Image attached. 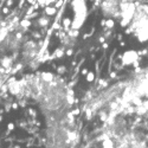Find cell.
<instances>
[{"instance_id":"cell-7","label":"cell","mask_w":148,"mask_h":148,"mask_svg":"<svg viewBox=\"0 0 148 148\" xmlns=\"http://www.w3.org/2000/svg\"><path fill=\"white\" fill-rule=\"evenodd\" d=\"M49 18L47 17H42V18H39V20H38V25L39 26H43V27H45V26H47V24H49Z\"/></svg>"},{"instance_id":"cell-5","label":"cell","mask_w":148,"mask_h":148,"mask_svg":"<svg viewBox=\"0 0 148 148\" xmlns=\"http://www.w3.org/2000/svg\"><path fill=\"white\" fill-rule=\"evenodd\" d=\"M102 147H103V148H114V142H113V140L109 139V138L104 139L103 142H102Z\"/></svg>"},{"instance_id":"cell-22","label":"cell","mask_w":148,"mask_h":148,"mask_svg":"<svg viewBox=\"0 0 148 148\" xmlns=\"http://www.w3.org/2000/svg\"><path fill=\"white\" fill-rule=\"evenodd\" d=\"M66 55H68V56H71V55H72V50H68V51H66Z\"/></svg>"},{"instance_id":"cell-19","label":"cell","mask_w":148,"mask_h":148,"mask_svg":"<svg viewBox=\"0 0 148 148\" xmlns=\"http://www.w3.org/2000/svg\"><path fill=\"white\" fill-rule=\"evenodd\" d=\"M142 104H143V106H145V107H146V109H147V110H148V101H145V102H143V103H142Z\"/></svg>"},{"instance_id":"cell-3","label":"cell","mask_w":148,"mask_h":148,"mask_svg":"<svg viewBox=\"0 0 148 148\" xmlns=\"http://www.w3.org/2000/svg\"><path fill=\"white\" fill-rule=\"evenodd\" d=\"M139 58V52L134 51V50H129V51H126L122 56V64L123 65H132L134 62H136Z\"/></svg>"},{"instance_id":"cell-12","label":"cell","mask_w":148,"mask_h":148,"mask_svg":"<svg viewBox=\"0 0 148 148\" xmlns=\"http://www.w3.org/2000/svg\"><path fill=\"white\" fill-rule=\"evenodd\" d=\"M46 14H49V16H51V14H53L55 13V12H56V10L55 8H50V7H47L46 10Z\"/></svg>"},{"instance_id":"cell-17","label":"cell","mask_w":148,"mask_h":148,"mask_svg":"<svg viewBox=\"0 0 148 148\" xmlns=\"http://www.w3.org/2000/svg\"><path fill=\"white\" fill-rule=\"evenodd\" d=\"M134 112H135V108H133V107H129V108H128V113L132 114V113H134Z\"/></svg>"},{"instance_id":"cell-13","label":"cell","mask_w":148,"mask_h":148,"mask_svg":"<svg viewBox=\"0 0 148 148\" xmlns=\"http://www.w3.org/2000/svg\"><path fill=\"white\" fill-rule=\"evenodd\" d=\"M76 139V134L75 133H69V140H75Z\"/></svg>"},{"instance_id":"cell-6","label":"cell","mask_w":148,"mask_h":148,"mask_svg":"<svg viewBox=\"0 0 148 148\" xmlns=\"http://www.w3.org/2000/svg\"><path fill=\"white\" fill-rule=\"evenodd\" d=\"M135 112H136L139 115H143V114H146V112H148V110L146 109V107L143 104H141V106H138L135 108Z\"/></svg>"},{"instance_id":"cell-4","label":"cell","mask_w":148,"mask_h":148,"mask_svg":"<svg viewBox=\"0 0 148 148\" xmlns=\"http://www.w3.org/2000/svg\"><path fill=\"white\" fill-rule=\"evenodd\" d=\"M42 79L46 83H51L53 81V73L51 72H42Z\"/></svg>"},{"instance_id":"cell-18","label":"cell","mask_w":148,"mask_h":148,"mask_svg":"<svg viewBox=\"0 0 148 148\" xmlns=\"http://www.w3.org/2000/svg\"><path fill=\"white\" fill-rule=\"evenodd\" d=\"M88 72H89V71H88L87 69H83V70H82V75H84V76H85V75H87Z\"/></svg>"},{"instance_id":"cell-10","label":"cell","mask_w":148,"mask_h":148,"mask_svg":"<svg viewBox=\"0 0 148 148\" xmlns=\"http://www.w3.org/2000/svg\"><path fill=\"white\" fill-rule=\"evenodd\" d=\"M66 100H68V103L69 104H73V103H75V98H73V96L71 94H68Z\"/></svg>"},{"instance_id":"cell-15","label":"cell","mask_w":148,"mask_h":148,"mask_svg":"<svg viewBox=\"0 0 148 148\" xmlns=\"http://www.w3.org/2000/svg\"><path fill=\"white\" fill-rule=\"evenodd\" d=\"M107 26H108V27H113V26H114V21H113V20H108V21H107Z\"/></svg>"},{"instance_id":"cell-2","label":"cell","mask_w":148,"mask_h":148,"mask_svg":"<svg viewBox=\"0 0 148 148\" xmlns=\"http://www.w3.org/2000/svg\"><path fill=\"white\" fill-rule=\"evenodd\" d=\"M120 6L121 5L119 4V0H103L101 8L106 17L112 18V17H119L121 14Z\"/></svg>"},{"instance_id":"cell-9","label":"cell","mask_w":148,"mask_h":148,"mask_svg":"<svg viewBox=\"0 0 148 148\" xmlns=\"http://www.w3.org/2000/svg\"><path fill=\"white\" fill-rule=\"evenodd\" d=\"M133 103L138 107V106H141L143 102L141 101V98H140V97H134V98H133Z\"/></svg>"},{"instance_id":"cell-8","label":"cell","mask_w":148,"mask_h":148,"mask_svg":"<svg viewBox=\"0 0 148 148\" xmlns=\"http://www.w3.org/2000/svg\"><path fill=\"white\" fill-rule=\"evenodd\" d=\"M85 79H87V82H88V83H92V82L95 81V73H94L92 71L88 72L87 75H85Z\"/></svg>"},{"instance_id":"cell-11","label":"cell","mask_w":148,"mask_h":148,"mask_svg":"<svg viewBox=\"0 0 148 148\" xmlns=\"http://www.w3.org/2000/svg\"><path fill=\"white\" fill-rule=\"evenodd\" d=\"M63 55H64V51L60 50V49H57L56 52H55V56H56V57H62Z\"/></svg>"},{"instance_id":"cell-21","label":"cell","mask_w":148,"mask_h":148,"mask_svg":"<svg viewBox=\"0 0 148 148\" xmlns=\"http://www.w3.org/2000/svg\"><path fill=\"white\" fill-rule=\"evenodd\" d=\"M110 77H112V78H115V77H116V72H112V75H110Z\"/></svg>"},{"instance_id":"cell-1","label":"cell","mask_w":148,"mask_h":148,"mask_svg":"<svg viewBox=\"0 0 148 148\" xmlns=\"http://www.w3.org/2000/svg\"><path fill=\"white\" fill-rule=\"evenodd\" d=\"M73 11V20L71 21L72 30H79L88 16V7L85 0H72L71 3Z\"/></svg>"},{"instance_id":"cell-20","label":"cell","mask_w":148,"mask_h":148,"mask_svg":"<svg viewBox=\"0 0 148 148\" xmlns=\"http://www.w3.org/2000/svg\"><path fill=\"white\" fill-rule=\"evenodd\" d=\"M45 1V4H51L52 1H55V0H44Z\"/></svg>"},{"instance_id":"cell-14","label":"cell","mask_w":148,"mask_h":148,"mask_svg":"<svg viewBox=\"0 0 148 148\" xmlns=\"http://www.w3.org/2000/svg\"><path fill=\"white\" fill-rule=\"evenodd\" d=\"M57 71H58L59 75H62V73H64V72H65V68H64V66H59Z\"/></svg>"},{"instance_id":"cell-16","label":"cell","mask_w":148,"mask_h":148,"mask_svg":"<svg viewBox=\"0 0 148 148\" xmlns=\"http://www.w3.org/2000/svg\"><path fill=\"white\" fill-rule=\"evenodd\" d=\"M73 115H78L79 114V109H75V110H72V112H71Z\"/></svg>"}]
</instances>
